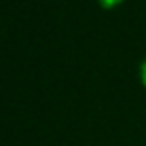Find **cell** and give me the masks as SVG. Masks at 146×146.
I'll return each instance as SVG.
<instances>
[{
  "instance_id": "1",
  "label": "cell",
  "mask_w": 146,
  "mask_h": 146,
  "mask_svg": "<svg viewBox=\"0 0 146 146\" xmlns=\"http://www.w3.org/2000/svg\"><path fill=\"white\" fill-rule=\"evenodd\" d=\"M142 80H144V84H146V64H144V68H142Z\"/></svg>"
}]
</instances>
